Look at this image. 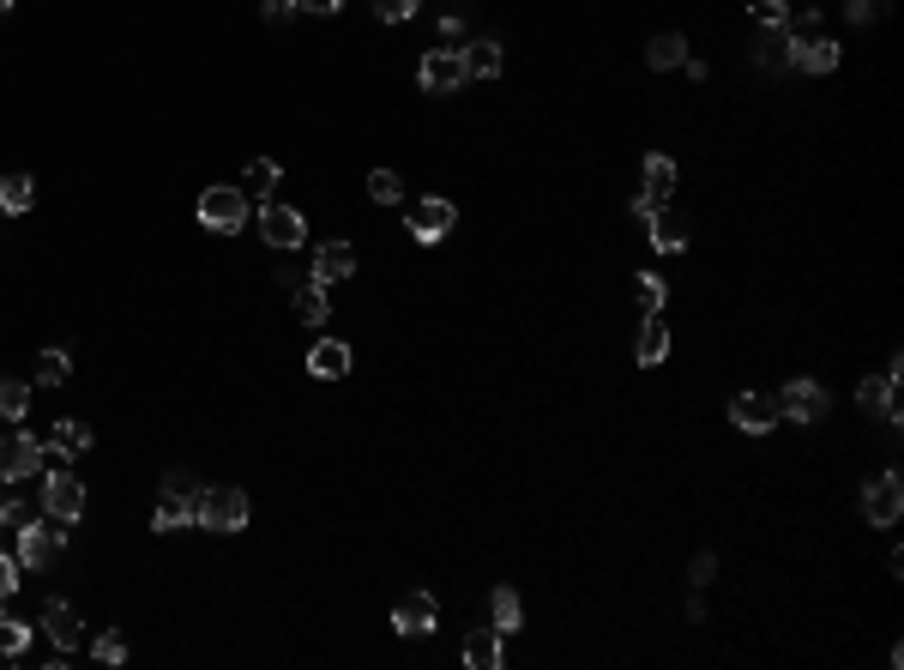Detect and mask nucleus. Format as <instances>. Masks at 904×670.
Instances as JSON below:
<instances>
[{
    "label": "nucleus",
    "instance_id": "nucleus-1",
    "mask_svg": "<svg viewBox=\"0 0 904 670\" xmlns=\"http://www.w3.org/2000/svg\"><path fill=\"white\" fill-rule=\"evenodd\" d=\"M247 218H254V199H247L242 187L218 182V187H206V194H199V223H206L211 236H235Z\"/></svg>",
    "mask_w": 904,
    "mask_h": 670
},
{
    "label": "nucleus",
    "instance_id": "nucleus-2",
    "mask_svg": "<svg viewBox=\"0 0 904 670\" xmlns=\"http://www.w3.org/2000/svg\"><path fill=\"white\" fill-rule=\"evenodd\" d=\"M247 513H254V508H247L242 489H230V484H206V489H199V513H194V520H199L206 532H218V538H230V532H242V526H247Z\"/></svg>",
    "mask_w": 904,
    "mask_h": 670
},
{
    "label": "nucleus",
    "instance_id": "nucleus-3",
    "mask_svg": "<svg viewBox=\"0 0 904 670\" xmlns=\"http://www.w3.org/2000/svg\"><path fill=\"white\" fill-rule=\"evenodd\" d=\"M465 54L459 49H428L423 54V66H416V85H423L428 97H459L465 92Z\"/></svg>",
    "mask_w": 904,
    "mask_h": 670
},
{
    "label": "nucleus",
    "instance_id": "nucleus-4",
    "mask_svg": "<svg viewBox=\"0 0 904 670\" xmlns=\"http://www.w3.org/2000/svg\"><path fill=\"white\" fill-rule=\"evenodd\" d=\"M259 236H266L278 254H296L302 242H308V218H302L296 206H278V199H266V206H259Z\"/></svg>",
    "mask_w": 904,
    "mask_h": 670
},
{
    "label": "nucleus",
    "instance_id": "nucleus-5",
    "mask_svg": "<svg viewBox=\"0 0 904 670\" xmlns=\"http://www.w3.org/2000/svg\"><path fill=\"white\" fill-rule=\"evenodd\" d=\"M42 465H49V453L37 435H0V484H25Z\"/></svg>",
    "mask_w": 904,
    "mask_h": 670
},
{
    "label": "nucleus",
    "instance_id": "nucleus-6",
    "mask_svg": "<svg viewBox=\"0 0 904 670\" xmlns=\"http://www.w3.org/2000/svg\"><path fill=\"white\" fill-rule=\"evenodd\" d=\"M827 411H832L827 387H820V381H808V375L784 381V393H778V417H790V423H820Z\"/></svg>",
    "mask_w": 904,
    "mask_h": 670
},
{
    "label": "nucleus",
    "instance_id": "nucleus-7",
    "mask_svg": "<svg viewBox=\"0 0 904 670\" xmlns=\"http://www.w3.org/2000/svg\"><path fill=\"white\" fill-rule=\"evenodd\" d=\"M452 223H459V206H452V199H440V194H428V199H416V206H411V242L435 248V242L452 236Z\"/></svg>",
    "mask_w": 904,
    "mask_h": 670
},
{
    "label": "nucleus",
    "instance_id": "nucleus-8",
    "mask_svg": "<svg viewBox=\"0 0 904 670\" xmlns=\"http://www.w3.org/2000/svg\"><path fill=\"white\" fill-rule=\"evenodd\" d=\"M899 513H904V484H899V472H880L863 489V520L868 526H899Z\"/></svg>",
    "mask_w": 904,
    "mask_h": 670
},
{
    "label": "nucleus",
    "instance_id": "nucleus-9",
    "mask_svg": "<svg viewBox=\"0 0 904 670\" xmlns=\"http://www.w3.org/2000/svg\"><path fill=\"white\" fill-rule=\"evenodd\" d=\"M42 513L61 520V526H73L78 513H85V484H78L73 472H49V484H42Z\"/></svg>",
    "mask_w": 904,
    "mask_h": 670
},
{
    "label": "nucleus",
    "instance_id": "nucleus-10",
    "mask_svg": "<svg viewBox=\"0 0 904 670\" xmlns=\"http://www.w3.org/2000/svg\"><path fill=\"white\" fill-rule=\"evenodd\" d=\"M61 550H66V532H54L49 520H30L19 532V568H49Z\"/></svg>",
    "mask_w": 904,
    "mask_h": 670
},
{
    "label": "nucleus",
    "instance_id": "nucleus-11",
    "mask_svg": "<svg viewBox=\"0 0 904 670\" xmlns=\"http://www.w3.org/2000/svg\"><path fill=\"white\" fill-rule=\"evenodd\" d=\"M730 423H736L742 435H772V423H778V399L772 393H736L730 399Z\"/></svg>",
    "mask_w": 904,
    "mask_h": 670
},
{
    "label": "nucleus",
    "instance_id": "nucleus-12",
    "mask_svg": "<svg viewBox=\"0 0 904 670\" xmlns=\"http://www.w3.org/2000/svg\"><path fill=\"white\" fill-rule=\"evenodd\" d=\"M42 629H49L54 653H78V641H85V622H78V610L66 605V598H49V605H42Z\"/></svg>",
    "mask_w": 904,
    "mask_h": 670
},
{
    "label": "nucleus",
    "instance_id": "nucleus-13",
    "mask_svg": "<svg viewBox=\"0 0 904 670\" xmlns=\"http://www.w3.org/2000/svg\"><path fill=\"white\" fill-rule=\"evenodd\" d=\"M646 242L658 254H682L687 248V218H682V211H670V206L646 211Z\"/></svg>",
    "mask_w": 904,
    "mask_h": 670
},
{
    "label": "nucleus",
    "instance_id": "nucleus-14",
    "mask_svg": "<svg viewBox=\"0 0 904 670\" xmlns=\"http://www.w3.org/2000/svg\"><path fill=\"white\" fill-rule=\"evenodd\" d=\"M350 272H356V248H350V242H320V248H314V272L308 278H320L326 290L344 284Z\"/></svg>",
    "mask_w": 904,
    "mask_h": 670
},
{
    "label": "nucleus",
    "instance_id": "nucleus-15",
    "mask_svg": "<svg viewBox=\"0 0 904 670\" xmlns=\"http://www.w3.org/2000/svg\"><path fill=\"white\" fill-rule=\"evenodd\" d=\"M392 629L399 634H428L435 629V598H428V592H404L399 605H392Z\"/></svg>",
    "mask_w": 904,
    "mask_h": 670
},
{
    "label": "nucleus",
    "instance_id": "nucleus-16",
    "mask_svg": "<svg viewBox=\"0 0 904 670\" xmlns=\"http://www.w3.org/2000/svg\"><path fill=\"white\" fill-rule=\"evenodd\" d=\"M308 375H314V381H344V375H350V344L344 339H320L308 351Z\"/></svg>",
    "mask_w": 904,
    "mask_h": 670
},
{
    "label": "nucleus",
    "instance_id": "nucleus-17",
    "mask_svg": "<svg viewBox=\"0 0 904 670\" xmlns=\"http://www.w3.org/2000/svg\"><path fill=\"white\" fill-rule=\"evenodd\" d=\"M639 194H646L651 206H670V194H675V158L651 151V158H646V170H639Z\"/></svg>",
    "mask_w": 904,
    "mask_h": 670
},
{
    "label": "nucleus",
    "instance_id": "nucleus-18",
    "mask_svg": "<svg viewBox=\"0 0 904 670\" xmlns=\"http://www.w3.org/2000/svg\"><path fill=\"white\" fill-rule=\"evenodd\" d=\"M194 513H199V496L163 489V501H157V513H151V532H181V526H194Z\"/></svg>",
    "mask_w": 904,
    "mask_h": 670
},
{
    "label": "nucleus",
    "instance_id": "nucleus-19",
    "mask_svg": "<svg viewBox=\"0 0 904 670\" xmlns=\"http://www.w3.org/2000/svg\"><path fill=\"white\" fill-rule=\"evenodd\" d=\"M459 54H465V73H471V80H501V66H506L501 37H477L471 49H459Z\"/></svg>",
    "mask_w": 904,
    "mask_h": 670
},
{
    "label": "nucleus",
    "instance_id": "nucleus-20",
    "mask_svg": "<svg viewBox=\"0 0 904 670\" xmlns=\"http://www.w3.org/2000/svg\"><path fill=\"white\" fill-rule=\"evenodd\" d=\"M892 387H899V381H887V375H868V381L856 387V405L875 411V417H887L892 429H899V399H892Z\"/></svg>",
    "mask_w": 904,
    "mask_h": 670
},
{
    "label": "nucleus",
    "instance_id": "nucleus-21",
    "mask_svg": "<svg viewBox=\"0 0 904 670\" xmlns=\"http://www.w3.org/2000/svg\"><path fill=\"white\" fill-rule=\"evenodd\" d=\"M501 641H506V634L501 629H471V641H465V665L471 670H501Z\"/></svg>",
    "mask_w": 904,
    "mask_h": 670
},
{
    "label": "nucleus",
    "instance_id": "nucleus-22",
    "mask_svg": "<svg viewBox=\"0 0 904 670\" xmlns=\"http://www.w3.org/2000/svg\"><path fill=\"white\" fill-rule=\"evenodd\" d=\"M326 315H332L326 284H320V278H302V284H296V320H302V327H326Z\"/></svg>",
    "mask_w": 904,
    "mask_h": 670
},
{
    "label": "nucleus",
    "instance_id": "nucleus-23",
    "mask_svg": "<svg viewBox=\"0 0 904 670\" xmlns=\"http://www.w3.org/2000/svg\"><path fill=\"white\" fill-rule=\"evenodd\" d=\"M633 356L646 368H658L663 356H670V320L663 315H646V327H639V344H633Z\"/></svg>",
    "mask_w": 904,
    "mask_h": 670
},
{
    "label": "nucleus",
    "instance_id": "nucleus-24",
    "mask_svg": "<svg viewBox=\"0 0 904 670\" xmlns=\"http://www.w3.org/2000/svg\"><path fill=\"white\" fill-rule=\"evenodd\" d=\"M489 629H501V634H518V629H525V605H518L513 586H494V592H489Z\"/></svg>",
    "mask_w": 904,
    "mask_h": 670
},
{
    "label": "nucleus",
    "instance_id": "nucleus-25",
    "mask_svg": "<svg viewBox=\"0 0 904 670\" xmlns=\"http://www.w3.org/2000/svg\"><path fill=\"white\" fill-rule=\"evenodd\" d=\"M790 66H802V73H832V66H839V42H827V37L796 42V49H790Z\"/></svg>",
    "mask_w": 904,
    "mask_h": 670
},
{
    "label": "nucleus",
    "instance_id": "nucleus-26",
    "mask_svg": "<svg viewBox=\"0 0 904 670\" xmlns=\"http://www.w3.org/2000/svg\"><path fill=\"white\" fill-rule=\"evenodd\" d=\"M37 206V187H30V175H0V218H19V211Z\"/></svg>",
    "mask_w": 904,
    "mask_h": 670
},
{
    "label": "nucleus",
    "instance_id": "nucleus-27",
    "mask_svg": "<svg viewBox=\"0 0 904 670\" xmlns=\"http://www.w3.org/2000/svg\"><path fill=\"white\" fill-rule=\"evenodd\" d=\"M49 447L61 453V460H78V453H90V429H85L78 417H61V423L49 429Z\"/></svg>",
    "mask_w": 904,
    "mask_h": 670
},
{
    "label": "nucleus",
    "instance_id": "nucleus-28",
    "mask_svg": "<svg viewBox=\"0 0 904 670\" xmlns=\"http://www.w3.org/2000/svg\"><path fill=\"white\" fill-rule=\"evenodd\" d=\"M646 61L658 66V73H670V66H682V61H687V37H682V31H658V37L646 42Z\"/></svg>",
    "mask_w": 904,
    "mask_h": 670
},
{
    "label": "nucleus",
    "instance_id": "nucleus-29",
    "mask_svg": "<svg viewBox=\"0 0 904 670\" xmlns=\"http://www.w3.org/2000/svg\"><path fill=\"white\" fill-rule=\"evenodd\" d=\"M790 31H760V42H754V66H772V73H784L790 66Z\"/></svg>",
    "mask_w": 904,
    "mask_h": 670
},
{
    "label": "nucleus",
    "instance_id": "nucleus-30",
    "mask_svg": "<svg viewBox=\"0 0 904 670\" xmlns=\"http://www.w3.org/2000/svg\"><path fill=\"white\" fill-rule=\"evenodd\" d=\"M278 182H284V163H278V158H254V163H247V182H242V194H247V199H266Z\"/></svg>",
    "mask_w": 904,
    "mask_h": 670
},
{
    "label": "nucleus",
    "instance_id": "nucleus-31",
    "mask_svg": "<svg viewBox=\"0 0 904 670\" xmlns=\"http://www.w3.org/2000/svg\"><path fill=\"white\" fill-rule=\"evenodd\" d=\"M25 411H30V387L0 375V423H25Z\"/></svg>",
    "mask_w": 904,
    "mask_h": 670
},
{
    "label": "nucleus",
    "instance_id": "nucleus-32",
    "mask_svg": "<svg viewBox=\"0 0 904 670\" xmlns=\"http://www.w3.org/2000/svg\"><path fill=\"white\" fill-rule=\"evenodd\" d=\"M73 381V356L66 351H42L37 356V387H66Z\"/></svg>",
    "mask_w": 904,
    "mask_h": 670
},
{
    "label": "nucleus",
    "instance_id": "nucleus-33",
    "mask_svg": "<svg viewBox=\"0 0 904 670\" xmlns=\"http://www.w3.org/2000/svg\"><path fill=\"white\" fill-rule=\"evenodd\" d=\"M633 296H639V308H646V315H663V296H670V284H663L658 272H633Z\"/></svg>",
    "mask_w": 904,
    "mask_h": 670
},
{
    "label": "nucleus",
    "instance_id": "nucleus-34",
    "mask_svg": "<svg viewBox=\"0 0 904 670\" xmlns=\"http://www.w3.org/2000/svg\"><path fill=\"white\" fill-rule=\"evenodd\" d=\"M25 646H30V622H19V617L0 610V658H19Z\"/></svg>",
    "mask_w": 904,
    "mask_h": 670
},
{
    "label": "nucleus",
    "instance_id": "nucleus-35",
    "mask_svg": "<svg viewBox=\"0 0 904 670\" xmlns=\"http://www.w3.org/2000/svg\"><path fill=\"white\" fill-rule=\"evenodd\" d=\"M368 199H375V206H399V199H404L399 170H375V175H368Z\"/></svg>",
    "mask_w": 904,
    "mask_h": 670
},
{
    "label": "nucleus",
    "instance_id": "nucleus-36",
    "mask_svg": "<svg viewBox=\"0 0 904 670\" xmlns=\"http://www.w3.org/2000/svg\"><path fill=\"white\" fill-rule=\"evenodd\" d=\"M90 653H97V665H127V634H121V629H103L97 641H90Z\"/></svg>",
    "mask_w": 904,
    "mask_h": 670
},
{
    "label": "nucleus",
    "instance_id": "nucleus-37",
    "mask_svg": "<svg viewBox=\"0 0 904 670\" xmlns=\"http://www.w3.org/2000/svg\"><path fill=\"white\" fill-rule=\"evenodd\" d=\"M748 13L760 19V31H784V25H790V7H784V0H748Z\"/></svg>",
    "mask_w": 904,
    "mask_h": 670
},
{
    "label": "nucleus",
    "instance_id": "nucleus-38",
    "mask_svg": "<svg viewBox=\"0 0 904 670\" xmlns=\"http://www.w3.org/2000/svg\"><path fill=\"white\" fill-rule=\"evenodd\" d=\"M368 7H375L380 25H404V19H416V7H423V0H368Z\"/></svg>",
    "mask_w": 904,
    "mask_h": 670
},
{
    "label": "nucleus",
    "instance_id": "nucleus-39",
    "mask_svg": "<svg viewBox=\"0 0 904 670\" xmlns=\"http://www.w3.org/2000/svg\"><path fill=\"white\" fill-rule=\"evenodd\" d=\"M30 520H37V508H30V501H13V496L0 501V526H7V532H25Z\"/></svg>",
    "mask_w": 904,
    "mask_h": 670
},
{
    "label": "nucleus",
    "instance_id": "nucleus-40",
    "mask_svg": "<svg viewBox=\"0 0 904 670\" xmlns=\"http://www.w3.org/2000/svg\"><path fill=\"white\" fill-rule=\"evenodd\" d=\"M887 13V0H844V19L851 25H868V19H880Z\"/></svg>",
    "mask_w": 904,
    "mask_h": 670
},
{
    "label": "nucleus",
    "instance_id": "nucleus-41",
    "mask_svg": "<svg viewBox=\"0 0 904 670\" xmlns=\"http://www.w3.org/2000/svg\"><path fill=\"white\" fill-rule=\"evenodd\" d=\"M711 574H718V556L699 550V556H694V568H687V580H694V586H711Z\"/></svg>",
    "mask_w": 904,
    "mask_h": 670
},
{
    "label": "nucleus",
    "instance_id": "nucleus-42",
    "mask_svg": "<svg viewBox=\"0 0 904 670\" xmlns=\"http://www.w3.org/2000/svg\"><path fill=\"white\" fill-rule=\"evenodd\" d=\"M13 592H19V556L0 550V598H13Z\"/></svg>",
    "mask_w": 904,
    "mask_h": 670
},
{
    "label": "nucleus",
    "instance_id": "nucleus-43",
    "mask_svg": "<svg viewBox=\"0 0 904 670\" xmlns=\"http://www.w3.org/2000/svg\"><path fill=\"white\" fill-rule=\"evenodd\" d=\"M290 7H296V13H314V19H326V13H338L344 0H290Z\"/></svg>",
    "mask_w": 904,
    "mask_h": 670
},
{
    "label": "nucleus",
    "instance_id": "nucleus-44",
    "mask_svg": "<svg viewBox=\"0 0 904 670\" xmlns=\"http://www.w3.org/2000/svg\"><path fill=\"white\" fill-rule=\"evenodd\" d=\"M163 489H181V496H199V484H194L187 472H169V477H163Z\"/></svg>",
    "mask_w": 904,
    "mask_h": 670
},
{
    "label": "nucleus",
    "instance_id": "nucleus-45",
    "mask_svg": "<svg viewBox=\"0 0 904 670\" xmlns=\"http://www.w3.org/2000/svg\"><path fill=\"white\" fill-rule=\"evenodd\" d=\"M278 284H284V290H296V284H302V272H296V254H290V260L278 266Z\"/></svg>",
    "mask_w": 904,
    "mask_h": 670
},
{
    "label": "nucleus",
    "instance_id": "nucleus-46",
    "mask_svg": "<svg viewBox=\"0 0 904 670\" xmlns=\"http://www.w3.org/2000/svg\"><path fill=\"white\" fill-rule=\"evenodd\" d=\"M290 13V0H266V19H284Z\"/></svg>",
    "mask_w": 904,
    "mask_h": 670
},
{
    "label": "nucleus",
    "instance_id": "nucleus-47",
    "mask_svg": "<svg viewBox=\"0 0 904 670\" xmlns=\"http://www.w3.org/2000/svg\"><path fill=\"white\" fill-rule=\"evenodd\" d=\"M7 13H13V0H0V19H7Z\"/></svg>",
    "mask_w": 904,
    "mask_h": 670
}]
</instances>
